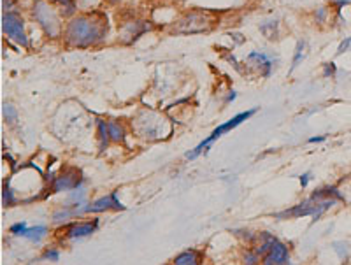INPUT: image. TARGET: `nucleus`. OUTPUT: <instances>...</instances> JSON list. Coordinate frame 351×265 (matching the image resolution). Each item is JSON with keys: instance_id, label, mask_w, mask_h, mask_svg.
<instances>
[{"instance_id": "obj_4", "label": "nucleus", "mask_w": 351, "mask_h": 265, "mask_svg": "<svg viewBox=\"0 0 351 265\" xmlns=\"http://www.w3.org/2000/svg\"><path fill=\"white\" fill-rule=\"evenodd\" d=\"M34 16L39 25L42 27V30L46 32V35H49V37H58V34H60L62 30L60 18H58V12L55 11L48 2H44V0L35 2Z\"/></svg>"}, {"instance_id": "obj_17", "label": "nucleus", "mask_w": 351, "mask_h": 265, "mask_svg": "<svg viewBox=\"0 0 351 265\" xmlns=\"http://www.w3.org/2000/svg\"><path fill=\"white\" fill-rule=\"evenodd\" d=\"M2 200H4V205L5 207H11V205H14L16 202V197H14V192L11 190V186H9V181L4 185V192H2Z\"/></svg>"}, {"instance_id": "obj_25", "label": "nucleus", "mask_w": 351, "mask_h": 265, "mask_svg": "<svg viewBox=\"0 0 351 265\" xmlns=\"http://www.w3.org/2000/svg\"><path fill=\"white\" fill-rule=\"evenodd\" d=\"M325 16H327V9H325V7L318 9V12H316V21H318V23H323V21H325Z\"/></svg>"}, {"instance_id": "obj_9", "label": "nucleus", "mask_w": 351, "mask_h": 265, "mask_svg": "<svg viewBox=\"0 0 351 265\" xmlns=\"http://www.w3.org/2000/svg\"><path fill=\"white\" fill-rule=\"evenodd\" d=\"M288 260H290V255H288V248L284 246L283 243H280L278 239H276L274 243H272L271 250L267 251V253L264 255V260H262V264L265 265H272V264H288Z\"/></svg>"}, {"instance_id": "obj_24", "label": "nucleus", "mask_w": 351, "mask_h": 265, "mask_svg": "<svg viewBox=\"0 0 351 265\" xmlns=\"http://www.w3.org/2000/svg\"><path fill=\"white\" fill-rule=\"evenodd\" d=\"M244 260H246V264H257V262H258V255L255 253V251H253V253H248L244 257Z\"/></svg>"}, {"instance_id": "obj_26", "label": "nucleus", "mask_w": 351, "mask_h": 265, "mask_svg": "<svg viewBox=\"0 0 351 265\" xmlns=\"http://www.w3.org/2000/svg\"><path fill=\"white\" fill-rule=\"evenodd\" d=\"M309 179H311V174H309V172H306V174L300 176V185H302V188H306L307 183H309Z\"/></svg>"}, {"instance_id": "obj_13", "label": "nucleus", "mask_w": 351, "mask_h": 265, "mask_svg": "<svg viewBox=\"0 0 351 265\" xmlns=\"http://www.w3.org/2000/svg\"><path fill=\"white\" fill-rule=\"evenodd\" d=\"M314 199H337V200H344V195L341 194L336 186H325V188L314 190V194L311 195Z\"/></svg>"}, {"instance_id": "obj_14", "label": "nucleus", "mask_w": 351, "mask_h": 265, "mask_svg": "<svg viewBox=\"0 0 351 265\" xmlns=\"http://www.w3.org/2000/svg\"><path fill=\"white\" fill-rule=\"evenodd\" d=\"M97 129H98V139H100V144H98V149L104 151L107 148V144L111 140L109 135V127H107V122H102V120H97Z\"/></svg>"}, {"instance_id": "obj_8", "label": "nucleus", "mask_w": 351, "mask_h": 265, "mask_svg": "<svg viewBox=\"0 0 351 265\" xmlns=\"http://www.w3.org/2000/svg\"><path fill=\"white\" fill-rule=\"evenodd\" d=\"M111 209H114V211H125V205L118 200L116 192L109 194L107 197L97 199V200H93L91 204L84 205L83 212H104V211H111Z\"/></svg>"}, {"instance_id": "obj_11", "label": "nucleus", "mask_w": 351, "mask_h": 265, "mask_svg": "<svg viewBox=\"0 0 351 265\" xmlns=\"http://www.w3.org/2000/svg\"><path fill=\"white\" fill-rule=\"evenodd\" d=\"M248 60H255L258 67L264 68V74H262L264 77L271 76V70H272V65H274V62H272L265 53H258V51H253V53H249Z\"/></svg>"}, {"instance_id": "obj_30", "label": "nucleus", "mask_w": 351, "mask_h": 265, "mask_svg": "<svg viewBox=\"0 0 351 265\" xmlns=\"http://www.w3.org/2000/svg\"><path fill=\"white\" fill-rule=\"evenodd\" d=\"M237 95H235V91H230V95H228V99H227V102H232V100L235 99Z\"/></svg>"}, {"instance_id": "obj_31", "label": "nucleus", "mask_w": 351, "mask_h": 265, "mask_svg": "<svg viewBox=\"0 0 351 265\" xmlns=\"http://www.w3.org/2000/svg\"><path fill=\"white\" fill-rule=\"evenodd\" d=\"M111 2H116V0H111Z\"/></svg>"}, {"instance_id": "obj_15", "label": "nucleus", "mask_w": 351, "mask_h": 265, "mask_svg": "<svg viewBox=\"0 0 351 265\" xmlns=\"http://www.w3.org/2000/svg\"><path fill=\"white\" fill-rule=\"evenodd\" d=\"M48 234V228L44 227V225H37V227H30V228H25V230L21 232V237H27L30 239V241H35V243H39L44 235Z\"/></svg>"}, {"instance_id": "obj_27", "label": "nucleus", "mask_w": 351, "mask_h": 265, "mask_svg": "<svg viewBox=\"0 0 351 265\" xmlns=\"http://www.w3.org/2000/svg\"><path fill=\"white\" fill-rule=\"evenodd\" d=\"M351 0H336V2H334V4L337 5V7H344V5H348L350 4Z\"/></svg>"}, {"instance_id": "obj_10", "label": "nucleus", "mask_w": 351, "mask_h": 265, "mask_svg": "<svg viewBox=\"0 0 351 265\" xmlns=\"http://www.w3.org/2000/svg\"><path fill=\"white\" fill-rule=\"evenodd\" d=\"M98 227V220L84 221V223H72L67 228V239H81L91 235Z\"/></svg>"}, {"instance_id": "obj_29", "label": "nucleus", "mask_w": 351, "mask_h": 265, "mask_svg": "<svg viewBox=\"0 0 351 265\" xmlns=\"http://www.w3.org/2000/svg\"><path fill=\"white\" fill-rule=\"evenodd\" d=\"M4 2V9L5 11H11L12 9V0H2Z\"/></svg>"}, {"instance_id": "obj_5", "label": "nucleus", "mask_w": 351, "mask_h": 265, "mask_svg": "<svg viewBox=\"0 0 351 265\" xmlns=\"http://www.w3.org/2000/svg\"><path fill=\"white\" fill-rule=\"evenodd\" d=\"M212 28V19L209 18L208 12L192 11L181 18L176 25V32L179 34H202L209 32Z\"/></svg>"}, {"instance_id": "obj_21", "label": "nucleus", "mask_w": 351, "mask_h": 265, "mask_svg": "<svg viewBox=\"0 0 351 265\" xmlns=\"http://www.w3.org/2000/svg\"><path fill=\"white\" fill-rule=\"evenodd\" d=\"M25 228H27V223H25V221H19V223L12 225V227L9 228V232L14 235H21V232L25 230Z\"/></svg>"}, {"instance_id": "obj_2", "label": "nucleus", "mask_w": 351, "mask_h": 265, "mask_svg": "<svg viewBox=\"0 0 351 265\" xmlns=\"http://www.w3.org/2000/svg\"><path fill=\"white\" fill-rule=\"evenodd\" d=\"M337 199H314L309 197L307 200L300 202V204L293 205L291 209H286L283 212H278L276 218L278 220H284V218H300V216H313L314 220H318L325 211H329Z\"/></svg>"}, {"instance_id": "obj_20", "label": "nucleus", "mask_w": 351, "mask_h": 265, "mask_svg": "<svg viewBox=\"0 0 351 265\" xmlns=\"http://www.w3.org/2000/svg\"><path fill=\"white\" fill-rule=\"evenodd\" d=\"M336 74V64L330 62V64H325L323 65V76L325 77H332Z\"/></svg>"}, {"instance_id": "obj_16", "label": "nucleus", "mask_w": 351, "mask_h": 265, "mask_svg": "<svg viewBox=\"0 0 351 265\" xmlns=\"http://www.w3.org/2000/svg\"><path fill=\"white\" fill-rule=\"evenodd\" d=\"M107 127H109V135H111V140L114 142H123L125 140V130L120 123L116 122H107Z\"/></svg>"}, {"instance_id": "obj_19", "label": "nucleus", "mask_w": 351, "mask_h": 265, "mask_svg": "<svg viewBox=\"0 0 351 265\" xmlns=\"http://www.w3.org/2000/svg\"><path fill=\"white\" fill-rule=\"evenodd\" d=\"M4 118L7 123H14L16 118H18V113H16V109L11 106V104H4Z\"/></svg>"}, {"instance_id": "obj_7", "label": "nucleus", "mask_w": 351, "mask_h": 265, "mask_svg": "<svg viewBox=\"0 0 351 265\" xmlns=\"http://www.w3.org/2000/svg\"><path fill=\"white\" fill-rule=\"evenodd\" d=\"M83 174H81L79 169H67V171L62 172L58 178L53 179V185H51V190L55 194L58 192H67V190H77L83 183Z\"/></svg>"}, {"instance_id": "obj_28", "label": "nucleus", "mask_w": 351, "mask_h": 265, "mask_svg": "<svg viewBox=\"0 0 351 265\" xmlns=\"http://www.w3.org/2000/svg\"><path fill=\"white\" fill-rule=\"evenodd\" d=\"M325 139H327L325 135H321V137H311L309 142H311V144H314V142H323Z\"/></svg>"}, {"instance_id": "obj_23", "label": "nucleus", "mask_w": 351, "mask_h": 265, "mask_svg": "<svg viewBox=\"0 0 351 265\" xmlns=\"http://www.w3.org/2000/svg\"><path fill=\"white\" fill-rule=\"evenodd\" d=\"M42 258H46V260H53V262H57L58 258H60V255H58V251H55V250H48L44 255H42Z\"/></svg>"}, {"instance_id": "obj_22", "label": "nucleus", "mask_w": 351, "mask_h": 265, "mask_svg": "<svg viewBox=\"0 0 351 265\" xmlns=\"http://www.w3.org/2000/svg\"><path fill=\"white\" fill-rule=\"evenodd\" d=\"M350 46H351V37H346L339 44V48H337V55H343L344 51H348V48H350Z\"/></svg>"}, {"instance_id": "obj_18", "label": "nucleus", "mask_w": 351, "mask_h": 265, "mask_svg": "<svg viewBox=\"0 0 351 265\" xmlns=\"http://www.w3.org/2000/svg\"><path fill=\"white\" fill-rule=\"evenodd\" d=\"M304 50H306V41H298L297 50H295V57H293V64H291V70L298 65V62L304 58ZM290 70V72H291Z\"/></svg>"}, {"instance_id": "obj_3", "label": "nucleus", "mask_w": 351, "mask_h": 265, "mask_svg": "<svg viewBox=\"0 0 351 265\" xmlns=\"http://www.w3.org/2000/svg\"><path fill=\"white\" fill-rule=\"evenodd\" d=\"M257 113V109H249V111H246V113H239L237 116H234L232 120H228L227 123H223V125H219V127H216L214 130H212V133L208 137V139H204L202 142L197 146L193 151H190V153H186V158H190V160H193V158H197V156L200 155L202 151H208V146L212 142V140H216L218 137H221L223 133H227V132H230L232 129H235V127H239L242 122H246V120H249V118L253 116V114Z\"/></svg>"}, {"instance_id": "obj_12", "label": "nucleus", "mask_w": 351, "mask_h": 265, "mask_svg": "<svg viewBox=\"0 0 351 265\" xmlns=\"http://www.w3.org/2000/svg\"><path fill=\"white\" fill-rule=\"evenodd\" d=\"M174 264L176 265H197V264H200V255H199V251H195V250H188L174 258Z\"/></svg>"}, {"instance_id": "obj_6", "label": "nucleus", "mask_w": 351, "mask_h": 265, "mask_svg": "<svg viewBox=\"0 0 351 265\" xmlns=\"http://www.w3.org/2000/svg\"><path fill=\"white\" fill-rule=\"evenodd\" d=\"M2 28H4V34L7 35L11 41L18 42L23 48L28 46L27 34H25V28H23V19L18 16V12L5 11L4 16H2Z\"/></svg>"}, {"instance_id": "obj_1", "label": "nucleus", "mask_w": 351, "mask_h": 265, "mask_svg": "<svg viewBox=\"0 0 351 265\" xmlns=\"http://www.w3.org/2000/svg\"><path fill=\"white\" fill-rule=\"evenodd\" d=\"M107 35V19L102 14H81L65 27V41L72 48H90L102 42Z\"/></svg>"}]
</instances>
